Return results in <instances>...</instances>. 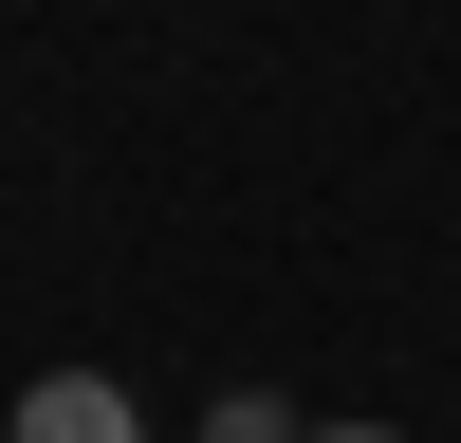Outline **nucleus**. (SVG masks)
<instances>
[{"instance_id": "obj_1", "label": "nucleus", "mask_w": 461, "mask_h": 443, "mask_svg": "<svg viewBox=\"0 0 461 443\" xmlns=\"http://www.w3.org/2000/svg\"><path fill=\"white\" fill-rule=\"evenodd\" d=\"M19 443H148V406L111 388V369H37V388H19Z\"/></svg>"}, {"instance_id": "obj_2", "label": "nucleus", "mask_w": 461, "mask_h": 443, "mask_svg": "<svg viewBox=\"0 0 461 443\" xmlns=\"http://www.w3.org/2000/svg\"><path fill=\"white\" fill-rule=\"evenodd\" d=\"M203 443H314V425H295L277 388H221V406H203Z\"/></svg>"}, {"instance_id": "obj_3", "label": "nucleus", "mask_w": 461, "mask_h": 443, "mask_svg": "<svg viewBox=\"0 0 461 443\" xmlns=\"http://www.w3.org/2000/svg\"><path fill=\"white\" fill-rule=\"evenodd\" d=\"M314 443H406V425H314Z\"/></svg>"}]
</instances>
